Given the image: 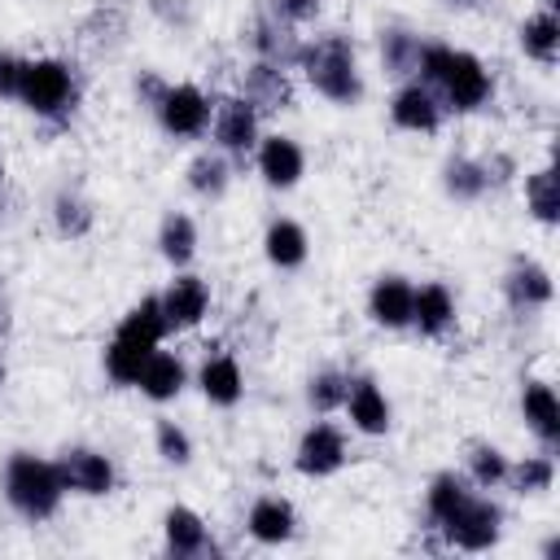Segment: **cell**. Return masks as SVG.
<instances>
[{"instance_id":"44","label":"cell","mask_w":560,"mask_h":560,"mask_svg":"<svg viewBox=\"0 0 560 560\" xmlns=\"http://www.w3.org/2000/svg\"><path fill=\"white\" fill-rule=\"evenodd\" d=\"M446 4H468V0H446Z\"/></svg>"},{"instance_id":"43","label":"cell","mask_w":560,"mask_h":560,"mask_svg":"<svg viewBox=\"0 0 560 560\" xmlns=\"http://www.w3.org/2000/svg\"><path fill=\"white\" fill-rule=\"evenodd\" d=\"M0 385H4V359H0Z\"/></svg>"},{"instance_id":"7","label":"cell","mask_w":560,"mask_h":560,"mask_svg":"<svg viewBox=\"0 0 560 560\" xmlns=\"http://www.w3.org/2000/svg\"><path fill=\"white\" fill-rule=\"evenodd\" d=\"M52 464H57V477H61L66 494L101 499V494L114 490V464H109V455H101L92 446H66Z\"/></svg>"},{"instance_id":"25","label":"cell","mask_w":560,"mask_h":560,"mask_svg":"<svg viewBox=\"0 0 560 560\" xmlns=\"http://www.w3.org/2000/svg\"><path fill=\"white\" fill-rule=\"evenodd\" d=\"M153 350H158V346H149V341H140V337L114 332V341L105 346V376H109L114 385H136V381H140V368L149 363Z\"/></svg>"},{"instance_id":"12","label":"cell","mask_w":560,"mask_h":560,"mask_svg":"<svg viewBox=\"0 0 560 560\" xmlns=\"http://www.w3.org/2000/svg\"><path fill=\"white\" fill-rule=\"evenodd\" d=\"M389 118H394V127H402V131L429 136V131L442 127V101L433 96V88H424V83L416 79V83H402V88L394 92Z\"/></svg>"},{"instance_id":"45","label":"cell","mask_w":560,"mask_h":560,"mask_svg":"<svg viewBox=\"0 0 560 560\" xmlns=\"http://www.w3.org/2000/svg\"><path fill=\"white\" fill-rule=\"evenodd\" d=\"M0 311H4V298H0ZM0 324H4V315H0Z\"/></svg>"},{"instance_id":"34","label":"cell","mask_w":560,"mask_h":560,"mask_svg":"<svg viewBox=\"0 0 560 560\" xmlns=\"http://www.w3.org/2000/svg\"><path fill=\"white\" fill-rule=\"evenodd\" d=\"M516 494H542L551 490L556 481V459L551 455H525L521 464H508V477H503Z\"/></svg>"},{"instance_id":"35","label":"cell","mask_w":560,"mask_h":560,"mask_svg":"<svg viewBox=\"0 0 560 560\" xmlns=\"http://www.w3.org/2000/svg\"><path fill=\"white\" fill-rule=\"evenodd\" d=\"M464 459H468V481H472V486H481V490L503 486V477H508V455H503L499 446H490V442H472Z\"/></svg>"},{"instance_id":"23","label":"cell","mask_w":560,"mask_h":560,"mask_svg":"<svg viewBox=\"0 0 560 560\" xmlns=\"http://www.w3.org/2000/svg\"><path fill=\"white\" fill-rule=\"evenodd\" d=\"M197 385H201L206 402H214V407H236L245 394V376H241V363L232 354H210L197 372Z\"/></svg>"},{"instance_id":"14","label":"cell","mask_w":560,"mask_h":560,"mask_svg":"<svg viewBox=\"0 0 560 560\" xmlns=\"http://www.w3.org/2000/svg\"><path fill=\"white\" fill-rule=\"evenodd\" d=\"M245 529H249L254 542H262V547H280V542H289V538L298 534V512H293V503L280 499V494H258V499L249 503Z\"/></svg>"},{"instance_id":"32","label":"cell","mask_w":560,"mask_h":560,"mask_svg":"<svg viewBox=\"0 0 560 560\" xmlns=\"http://www.w3.org/2000/svg\"><path fill=\"white\" fill-rule=\"evenodd\" d=\"M525 210L547 228L560 219V184L551 166H538L534 175H525Z\"/></svg>"},{"instance_id":"39","label":"cell","mask_w":560,"mask_h":560,"mask_svg":"<svg viewBox=\"0 0 560 560\" xmlns=\"http://www.w3.org/2000/svg\"><path fill=\"white\" fill-rule=\"evenodd\" d=\"M149 13L162 22V26H192V0H149Z\"/></svg>"},{"instance_id":"29","label":"cell","mask_w":560,"mask_h":560,"mask_svg":"<svg viewBox=\"0 0 560 560\" xmlns=\"http://www.w3.org/2000/svg\"><path fill=\"white\" fill-rule=\"evenodd\" d=\"M442 188H446L451 201H477V197H486V188H490L486 162H477V158H451L442 166Z\"/></svg>"},{"instance_id":"20","label":"cell","mask_w":560,"mask_h":560,"mask_svg":"<svg viewBox=\"0 0 560 560\" xmlns=\"http://www.w3.org/2000/svg\"><path fill=\"white\" fill-rule=\"evenodd\" d=\"M249 44H254L258 61H276V66H289V61H298V48H302V44L293 39V22H284L276 9L254 18Z\"/></svg>"},{"instance_id":"6","label":"cell","mask_w":560,"mask_h":560,"mask_svg":"<svg viewBox=\"0 0 560 560\" xmlns=\"http://www.w3.org/2000/svg\"><path fill=\"white\" fill-rule=\"evenodd\" d=\"M153 114H158V122H162L166 136L197 140V136H206L214 105H210V96L197 83H175V88L162 92V101L153 105Z\"/></svg>"},{"instance_id":"1","label":"cell","mask_w":560,"mask_h":560,"mask_svg":"<svg viewBox=\"0 0 560 560\" xmlns=\"http://www.w3.org/2000/svg\"><path fill=\"white\" fill-rule=\"evenodd\" d=\"M416 74H420L424 88H433L442 109H455V114L481 109L494 92V79L486 70V61L464 52V48H451V44H424Z\"/></svg>"},{"instance_id":"2","label":"cell","mask_w":560,"mask_h":560,"mask_svg":"<svg viewBox=\"0 0 560 560\" xmlns=\"http://www.w3.org/2000/svg\"><path fill=\"white\" fill-rule=\"evenodd\" d=\"M0 486H4V503H9L22 521H31V525L57 516V508H61V499H66V486H61V477H57V464H52V459H39V455H31V451H13V455H9Z\"/></svg>"},{"instance_id":"11","label":"cell","mask_w":560,"mask_h":560,"mask_svg":"<svg viewBox=\"0 0 560 560\" xmlns=\"http://www.w3.org/2000/svg\"><path fill=\"white\" fill-rule=\"evenodd\" d=\"M158 302H162V315H166L171 328H197L206 319V311H210V284L201 276H192V271H179L158 293Z\"/></svg>"},{"instance_id":"37","label":"cell","mask_w":560,"mask_h":560,"mask_svg":"<svg viewBox=\"0 0 560 560\" xmlns=\"http://www.w3.org/2000/svg\"><path fill=\"white\" fill-rule=\"evenodd\" d=\"M346 381H350V376H341L337 368H324V372H315V376L306 381V402H311L319 416L337 411V407L346 402Z\"/></svg>"},{"instance_id":"9","label":"cell","mask_w":560,"mask_h":560,"mask_svg":"<svg viewBox=\"0 0 560 560\" xmlns=\"http://www.w3.org/2000/svg\"><path fill=\"white\" fill-rule=\"evenodd\" d=\"M346 464V433L328 420H315L302 438H298V451H293V468L302 477H332L337 468Z\"/></svg>"},{"instance_id":"31","label":"cell","mask_w":560,"mask_h":560,"mask_svg":"<svg viewBox=\"0 0 560 560\" xmlns=\"http://www.w3.org/2000/svg\"><path fill=\"white\" fill-rule=\"evenodd\" d=\"M228 184H232V166H228V153H197L192 162H188V188L197 192V197H223L228 192Z\"/></svg>"},{"instance_id":"22","label":"cell","mask_w":560,"mask_h":560,"mask_svg":"<svg viewBox=\"0 0 560 560\" xmlns=\"http://www.w3.org/2000/svg\"><path fill=\"white\" fill-rule=\"evenodd\" d=\"M262 254H267V262L280 267V271L302 267L306 254H311L306 228H302L298 219H271V223H267V236H262Z\"/></svg>"},{"instance_id":"42","label":"cell","mask_w":560,"mask_h":560,"mask_svg":"<svg viewBox=\"0 0 560 560\" xmlns=\"http://www.w3.org/2000/svg\"><path fill=\"white\" fill-rule=\"evenodd\" d=\"M162 92H166V83H162L158 74H140V79H136V96H140L149 109L162 101Z\"/></svg>"},{"instance_id":"4","label":"cell","mask_w":560,"mask_h":560,"mask_svg":"<svg viewBox=\"0 0 560 560\" xmlns=\"http://www.w3.org/2000/svg\"><path fill=\"white\" fill-rule=\"evenodd\" d=\"M74 74L61 57H35L22 61V83H18V101L35 114V118H66L74 109Z\"/></svg>"},{"instance_id":"24","label":"cell","mask_w":560,"mask_h":560,"mask_svg":"<svg viewBox=\"0 0 560 560\" xmlns=\"http://www.w3.org/2000/svg\"><path fill=\"white\" fill-rule=\"evenodd\" d=\"M184 381H188L184 359H179V354H171V350H153V354H149V363L140 368L136 389H140L144 398H153V402H171V398L184 389Z\"/></svg>"},{"instance_id":"27","label":"cell","mask_w":560,"mask_h":560,"mask_svg":"<svg viewBox=\"0 0 560 560\" xmlns=\"http://www.w3.org/2000/svg\"><path fill=\"white\" fill-rule=\"evenodd\" d=\"M420 52H424V39H420V35H411V31H402V26L381 31V66H385V74L411 79V74L420 70Z\"/></svg>"},{"instance_id":"40","label":"cell","mask_w":560,"mask_h":560,"mask_svg":"<svg viewBox=\"0 0 560 560\" xmlns=\"http://www.w3.org/2000/svg\"><path fill=\"white\" fill-rule=\"evenodd\" d=\"M18 83H22V57H13V52L0 48V101L18 96Z\"/></svg>"},{"instance_id":"16","label":"cell","mask_w":560,"mask_h":560,"mask_svg":"<svg viewBox=\"0 0 560 560\" xmlns=\"http://www.w3.org/2000/svg\"><path fill=\"white\" fill-rule=\"evenodd\" d=\"M455 324V293L442 280H429L411 293V328L420 337H446Z\"/></svg>"},{"instance_id":"15","label":"cell","mask_w":560,"mask_h":560,"mask_svg":"<svg viewBox=\"0 0 560 560\" xmlns=\"http://www.w3.org/2000/svg\"><path fill=\"white\" fill-rule=\"evenodd\" d=\"M341 407L350 411V424L359 433H368V438H376V433L389 429V398H385V389L372 376H350Z\"/></svg>"},{"instance_id":"26","label":"cell","mask_w":560,"mask_h":560,"mask_svg":"<svg viewBox=\"0 0 560 560\" xmlns=\"http://www.w3.org/2000/svg\"><path fill=\"white\" fill-rule=\"evenodd\" d=\"M521 52L534 57L538 66H556V52H560V22L551 9H538L521 22Z\"/></svg>"},{"instance_id":"13","label":"cell","mask_w":560,"mask_h":560,"mask_svg":"<svg viewBox=\"0 0 560 560\" xmlns=\"http://www.w3.org/2000/svg\"><path fill=\"white\" fill-rule=\"evenodd\" d=\"M551 293H556V284H551V271L542 262L512 258V267L503 276V298H508L512 311H538V306L551 302Z\"/></svg>"},{"instance_id":"36","label":"cell","mask_w":560,"mask_h":560,"mask_svg":"<svg viewBox=\"0 0 560 560\" xmlns=\"http://www.w3.org/2000/svg\"><path fill=\"white\" fill-rule=\"evenodd\" d=\"M52 223H57V232H61V236L79 241V236H88V232H92V206H88L79 192L61 188V192L52 197Z\"/></svg>"},{"instance_id":"3","label":"cell","mask_w":560,"mask_h":560,"mask_svg":"<svg viewBox=\"0 0 560 560\" xmlns=\"http://www.w3.org/2000/svg\"><path fill=\"white\" fill-rule=\"evenodd\" d=\"M298 66L306 74V83L332 101V105H354L363 96V79H359V61L346 35H319L311 44L298 48Z\"/></svg>"},{"instance_id":"33","label":"cell","mask_w":560,"mask_h":560,"mask_svg":"<svg viewBox=\"0 0 560 560\" xmlns=\"http://www.w3.org/2000/svg\"><path fill=\"white\" fill-rule=\"evenodd\" d=\"M464 499H468V477H459V472H438V477L429 481V490H424L429 521H433V525H442V521H446Z\"/></svg>"},{"instance_id":"8","label":"cell","mask_w":560,"mask_h":560,"mask_svg":"<svg viewBox=\"0 0 560 560\" xmlns=\"http://www.w3.org/2000/svg\"><path fill=\"white\" fill-rule=\"evenodd\" d=\"M210 136H214L219 153L245 158L258 144V109L245 96H223L210 114Z\"/></svg>"},{"instance_id":"19","label":"cell","mask_w":560,"mask_h":560,"mask_svg":"<svg viewBox=\"0 0 560 560\" xmlns=\"http://www.w3.org/2000/svg\"><path fill=\"white\" fill-rule=\"evenodd\" d=\"M258 114L262 109H289L293 105V88H289V74H284V66H276V61H254L249 70H245V92H241Z\"/></svg>"},{"instance_id":"5","label":"cell","mask_w":560,"mask_h":560,"mask_svg":"<svg viewBox=\"0 0 560 560\" xmlns=\"http://www.w3.org/2000/svg\"><path fill=\"white\" fill-rule=\"evenodd\" d=\"M438 529H442L446 542L459 547V551H490V547L499 542V534H503V508H499L494 499H481V494L468 490V499H464Z\"/></svg>"},{"instance_id":"18","label":"cell","mask_w":560,"mask_h":560,"mask_svg":"<svg viewBox=\"0 0 560 560\" xmlns=\"http://www.w3.org/2000/svg\"><path fill=\"white\" fill-rule=\"evenodd\" d=\"M521 416H525V424L534 429V438L547 451L560 442V402H556V389L547 381H525V389H521Z\"/></svg>"},{"instance_id":"21","label":"cell","mask_w":560,"mask_h":560,"mask_svg":"<svg viewBox=\"0 0 560 560\" xmlns=\"http://www.w3.org/2000/svg\"><path fill=\"white\" fill-rule=\"evenodd\" d=\"M162 534H166V551H171V556H206V551H210V529H206L201 512H192V508H184V503L166 508Z\"/></svg>"},{"instance_id":"17","label":"cell","mask_w":560,"mask_h":560,"mask_svg":"<svg viewBox=\"0 0 560 560\" xmlns=\"http://www.w3.org/2000/svg\"><path fill=\"white\" fill-rule=\"evenodd\" d=\"M411 293H416V284L407 276H381L368 293V315L381 328H407L411 324Z\"/></svg>"},{"instance_id":"30","label":"cell","mask_w":560,"mask_h":560,"mask_svg":"<svg viewBox=\"0 0 560 560\" xmlns=\"http://www.w3.org/2000/svg\"><path fill=\"white\" fill-rule=\"evenodd\" d=\"M118 332H127V337H140V341H149V346H162V337L171 332V324H166V315H162V302H158V293H149V298H140L122 319H118Z\"/></svg>"},{"instance_id":"41","label":"cell","mask_w":560,"mask_h":560,"mask_svg":"<svg viewBox=\"0 0 560 560\" xmlns=\"http://www.w3.org/2000/svg\"><path fill=\"white\" fill-rule=\"evenodd\" d=\"M319 4H324V0H276V13L298 26V22H311V18L319 13Z\"/></svg>"},{"instance_id":"28","label":"cell","mask_w":560,"mask_h":560,"mask_svg":"<svg viewBox=\"0 0 560 560\" xmlns=\"http://www.w3.org/2000/svg\"><path fill=\"white\" fill-rule=\"evenodd\" d=\"M158 254L171 262V267H188L192 254H197V223L184 214V210H171L158 228Z\"/></svg>"},{"instance_id":"38","label":"cell","mask_w":560,"mask_h":560,"mask_svg":"<svg viewBox=\"0 0 560 560\" xmlns=\"http://www.w3.org/2000/svg\"><path fill=\"white\" fill-rule=\"evenodd\" d=\"M153 442H158V455H162L166 464H175V468H184V464L192 459V438H188L175 420H158Z\"/></svg>"},{"instance_id":"10","label":"cell","mask_w":560,"mask_h":560,"mask_svg":"<svg viewBox=\"0 0 560 560\" xmlns=\"http://www.w3.org/2000/svg\"><path fill=\"white\" fill-rule=\"evenodd\" d=\"M258 153H254V162H258V175L267 179V188H293L302 175H306V153H302V144L293 140V136H258V144H254Z\"/></svg>"}]
</instances>
